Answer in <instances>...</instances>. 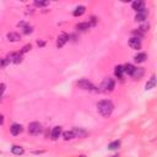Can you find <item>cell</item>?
I'll return each instance as SVG.
<instances>
[{
    "mask_svg": "<svg viewBox=\"0 0 157 157\" xmlns=\"http://www.w3.org/2000/svg\"><path fill=\"white\" fill-rule=\"evenodd\" d=\"M10 63V60L7 59V58H3L1 59V68L4 69V68H6V65Z\"/></svg>",
    "mask_w": 157,
    "mask_h": 157,
    "instance_id": "cell-27",
    "label": "cell"
},
{
    "mask_svg": "<svg viewBox=\"0 0 157 157\" xmlns=\"http://www.w3.org/2000/svg\"><path fill=\"white\" fill-rule=\"evenodd\" d=\"M138 30H139L140 32H141L142 35H145L146 32H147V30H148V26H147V25H142V26H140V27L138 28Z\"/></svg>",
    "mask_w": 157,
    "mask_h": 157,
    "instance_id": "cell-26",
    "label": "cell"
},
{
    "mask_svg": "<svg viewBox=\"0 0 157 157\" xmlns=\"http://www.w3.org/2000/svg\"><path fill=\"white\" fill-rule=\"evenodd\" d=\"M6 37L10 42H19V41L21 39V36L19 33H16V32H9V33L6 35Z\"/></svg>",
    "mask_w": 157,
    "mask_h": 157,
    "instance_id": "cell-12",
    "label": "cell"
},
{
    "mask_svg": "<svg viewBox=\"0 0 157 157\" xmlns=\"http://www.w3.org/2000/svg\"><path fill=\"white\" fill-rule=\"evenodd\" d=\"M119 146H120V141L119 140H115V141H112L108 145V148L109 150H118Z\"/></svg>",
    "mask_w": 157,
    "mask_h": 157,
    "instance_id": "cell-22",
    "label": "cell"
},
{
    "mask_svg": "<svg viewBox=\"0 0 157 157\" xmlns=\"http://www.w3.org/2000/svg\"><path fill=\"white\" fill-rule=\"evenodd\" d=\"M48 4H49L48 1H39V0H36V1H35V5H36V6H39V7L47 6Z\"/></svg>",
    "mask_w": 157,
    "mask_h": 157,
    "instance_id": "cell-25",
    "label": "cell"
},
{
    "mask_svg": "<svg viewBox=\"0 0 157 157\" xmlns=\"http://www.w3.org/2000/svg\"><path fill=\"white\" fill-rule=\"evenodd\" d=\"M22 125L21 124H12L11 125V128H10V131H11V134L14 135V136H17V135H20L22 133Z\"/></svg>",
    "mask_w": 157,
    "mask_h": 157,
    "instance_id": "cell-8",
    "label": "cell"
},
{
    "mask_svg": "<svg viewBox=\"0 0 157 157\" xmlns=\"http://www.w3.org/2000/svg\"><path fill=\"white\" fill-rule=\"evenodd\" d=\"M135 67L134 65H131V64H126V65H124V73L128 74V75H134V73H135Z\"/></svg>",
    "mask_w": 157,
    "mask_h": 157,
    "instance_id": "cell-17",
    "label": "cell"
},
{
    "mask_svg": "<svg viewBox=\"0 0 157 157\" xmlns=\"http://www.w3.org/2000/svg\"><path fill=\"white\" fill-rule=\"evenodd\" d=\"M77 86L82 90H86V91H92V92H98L100 90H97V87L94 86L92 82L86 80V78H82V80L77 81Z\"/></svg>",
    "mask_w": 157,
    "mask_h": 157,
    "instance_id": "cell-2",
    "label": "cell"
},
{
    "mask_svg": "<svg viewBox=\"0 0 157 157\" xmlns=\"http://www.w3.org/2000/svg\"><path fill=\"white\" fill-rule=\"evenodd\" d=\"M129 45L133 49H140L141 48V39L138 38V37H131L129 39Z\"/></svg>",
    "mask_w": 157,
    "mask_h": 157,
    "instance_id": "cell-6",
    "label": "cell"
},
{
    "mask_svg": "<svg viewBox=\"0 0 157 157\" xmlns=\"http://www.w3.org/2000/svg\"><path fill=\"white\" fill-rule=\"evenodd\" d=\"M90 27H91V23H90V22H81V23L76 25V30H77V31H80V32H85V31H87Z\"/></svg>",
    "mask_w": 157,
    "mask_h": 157,
    "instance_id": "cell-15",
    "label": "cell"
},
{
    "mask_svg": "<svg viewBox=\"0 0 157 157\" xmlns=\"http://www.w3.org/2000/svg\"><path fill=\"white\" fill-rule=\"evenodd\" d=\"M157 85V78L155 77V76H152L151 78H150V81L146 84V86H145V88L146 90H151L152 87H155V86Z\"/></svg>",
    "mask_w": 157,
    "mask_h": 157,
    "instance_id": "cell-19",
    "label": "cell"
},
{
    "mask_svg": "<svg viewBox=\"0 0 157 157\" xmlns=\"http://www.w3.org/2000/svg\"><path fill=\"white\" fill-rule=\"evenodd\" d=\"M60 135H61V126H54V128H53L52 133H51L52 140H58Z\"/></svg>",
    "mask_w": 157,
    "mask_h": 157,
    "instance_id": "cell-10",
    "label": "cell"
},
{
    "mask_svg": "<svg viewBox=\"0 0 157 157\" xmlns=\"http://www.w3.org/2000/svg\"><path fill=\"white\" fill-rule=\"evenodd\" d=\"M113 157H118V156H113Z\"/></svg>",
    "mask_w": 157,
    "mask_h": 157,
    "instance_id": "cell-33",
    "label": "cell"
},
{
    "mask_svg": "<svg viewBox=\"0 0 157 157\" xmlns=\"http://www.w3.org/2000/svg\"><path fill=\"white\" fill-rule=\"evenodd\" d=\"M88 22L91 23V26H94V25H96V22H97V20H96V17H93V16H92Z\"/></svg>",
    "mask_w": 157,
    "mask_h": 157,
    "instance_id": "cell-29",
    "label": "cell"
},
{
    "mask_svg": "<svg viewBox=\"0 0 157 157\" xmlns=\"http://www.w3.org/2000/svg\"><path fill=\"white\" fill-rule=\"evenodd\" d=\"M17 26L21 28L22 30V32L25 35H30V33H32V31H33V28H32V26H30V25H27L26 22H20Z\"/></svg>",
    "mask_w": 157,
    "mask_h": 157,
    "instance_id": "cell-9",
    "label": "cell"
},
{
    "mask_svg": "<svg viewBox=\"0 0 157 157\" xmlns=\"http://www.w3.org/2000/svg\"><path fill=\"white\" fill-rule=\"evenodd\" d=\"M32 48V45L31 44H27V45H25V47L22 48V51H21V53H27L30 49Z\"/></svg>",
    "mask_w": 157,
    "mask_h": 157,
    "instance_id": "cell-28",
    "label": "cell"
},
{
    "mask_svg": "<svg viewBox=\"0 0 157 157\" xmlns=\"http://www.w3.org/2000/svg\"><path fill=\"white\" fill-rule=\"evenodd\" d=\"M147 55L145 54V53H139V54H136L134 57V60L136 61V63H144V61L146 60Z\"/></svg>",
    "mask_w": 157,
    "mask_h": 157,
    "instance_id": "cell-18",
    "label": "cell"
},
{
    "mask_svg": "<svg viewBox=\"0 0 157 157\" xmlns=\"http://www.w3.org/2000/svg\"><path fill=\"white\" fill-rule=\"evenodd\" d=\"M63 138H64V140H71V139H74L75 138V135H74V133H73V130L71 131H64L63 133Z\"/></svg>",
    "mask_w": 157,
    "mask_h": 157,
    "instance_id": "cell-23",
    "label": "cell"
},
{
    "mask_svg": "<svg viewBox=\"0 0 157 157\" xmlns=\"http://www.w3.org/2000/svg\"><path fill=\"white\" fill-rule=\"evenodd\" d=\"M11 152L14 155H17V156H20V155H22L23 152H25V150H23V147L22 146H19V145H14L11 147Z\"/></svg>",
    "mask_w": 157,
    "mask_h": 157,
    "instance_id": "cell-16",
    "label": "cell"
},
{
    "mask_svg": "<svg viewBox=\"0 0 157 157\" xmlns=\"http://www.w3.org/2000/svg\"><path fill=\"white\" fill-rule=\"evenodd\" d=\"M42 131V125L38 122H33L28 124V133L31 135H39Z\"/></svg>",
    "mask_w": 157,
    "mask_h": 157,
    "instance_id": "cell-3",
    "label": "cell"
},
{
    "mask_svg": "<svg viewBox=\"0 0 157 157\" xmlns=\"http://www.w3.org/2000/svg\"><path fill=\"white\" fill-rule=\"evenodd\" d=\"M114 86H115L114 80H112V78H109V77H107V78H104V80H103L102 85H101V88L104 91V92H110V91H113Z\"/></svg>",
    "mask_w": 157,
    "mask_h": 157,
    "instance_id": "cell-4",
    "label": "cell"
},
{
    "mask_svg": "<svg viewBox=\"0 0 157 157\" xmlns=\"http://www.w3.org/2000/svg\"><path fill=\"white\" fill-rule=\"evenodd\" d=\"M113 109H114V104H113V102L109 100H104V101H101L97 103V110L103 117L110 115L113 112Z\"/></svg>",
    "mask_w": 157,
    "mask_h": 157,
    "instance_id": "cell-1",
    "label": "cell"
},
{
    "mask_svg": "<svg viewBox=\"0 0 157 157\" xmlns=\"http://www.w3.org/2000/svg\"><path fill=\"white\" fill-rule=\"evenodd\" d=\"M78 157H86V156H84V155H82V156H78Z\"/></svg>",
    "mask_w": 157,
    "mask_h": 157,
    "instance_id": "cell-32",
    "label": "cell"
},
{
    "mask_svg": "<svg viewBox=\"0 0 157 157\" xmlns=\"http://www.w3.org/2000/svg\"><path fill=\"white\" fill-rule=\"evenodd\" d=\"M5 88H6V86H5V84H1V91H3V93L5 92Z\"/></svg>",
    "mask_w": 157,
    "mask_h": 157,
    "instance_id": "cell-30",
    "label": "cell"
},
{
    "mask_svg": "<svg viewBox=\"0 0 157 157\" xmlns=\"http://www.w3.org/2000/svg\"><path fill=\"white\" fill-rule=\"evenodd\" d=\"M85 6H77L75 10H74V16H81V15H84V12H85Z\"/></svg>",
    "mask_w": 157,
    "mask_h": 157,
    "instance_id": "cell-21",
    "label": "cell"
},
{
    "mask_svg": "<svg viewBox=\"0 0 157 157\" xmlns=\"http://www.w3.org/2000/svg\"><path fill=\"white\" fill-rule=\"evenodd\" d=\"M131 6H133V9L136 11V12H139V11H142V10H145V4H144L142 1H134L133 4H131Z\"/></svg>",
    "mask_w": 157,
    "mask_h": 157,
    "instance_id": "cell-13",
    "label": "cell"
},
{
    "mask_svg": "<svg viewBox=\"0 0 157 157\" xmlns=\"http://www.w3.org/2000/svg\"><path fill=\"white\" fill-rule=\"evenodd\" d=\"M73 133L75 135V138H85V136L87 135V131L84 130L82 128H74Z\"/></svg>",
    "mask_w": 157,
    "mask_h": 157,
    "instance_id": "cell-11",
    "label": "cell"
},
{
    "mask_svg": "<svg viewBox=\"0 0 157 157\" xmlns=\"http://www.w3.org/2000/svg\"><path fill=\"white\" fill-rule=\"evenodd\" d=\"M146 16H147V11L146 9L145 10H142V11H139V12H136V15H135V21H144V20H146Z\"/></svg>",
    "mask_w": 157,
    "mask_h": 157,
    "instance_id": "cell-14",
    "label": "cell"
},
{
    "mask_svg": "<svg viewBox=\"0 0 157 157\" xmlns=\"http://www.w3.org/2000/svg\"><path fill=\"white\" fill-rule=\"evenodd\" d=\"M37 44L41 45V47H43V45H44V42H42V41H38V42H37Z\"/></svg>",
    "mask_w": 157,
    "mask_h": 157,
    "instance_id": "cell-31",
    "label": "cell"
},
{
    "mask_svg": "<svg viewBox=\"0 0 157 157\" xmlns=\"http://www.w3.org/2000/svg\"><path fill=\"white\" fill-rule=\"evenodd\" d=\"M7 59L14 64H20L22 61V53H11L7 55Z\"/></svg>",
    "mask_w": 157,
    "mask_h": 157,
    "instance_id": "cell-5",
    "label": "cell"
},
{
    "mask_svg": "<svg viewBox=\"0 0 157 157\" xmlns=\"http://www.w3.org/2000/svg\"><path fill=\"white\" fill-rule=\"evenodd\" d=\"M114 74H115V76H117V77L122 78V77H123V74H124V67H122V65H118V67H115Z\"/></svg>",
    "mask_w": 157,
    "mask_h": 157,
    "instance_id": "cell-20",
    "label": "cell"
},
{
    "mask_svg": "<svg viewBox=\"0 0 157 157\" xmlns=\"http://www.w3.org/2000/svg\"><path fill=\"white\" fill-rule=\"evenodd\" d=\"M144 75V70L141 69V68H136L135 69V73H134V77H136V78H140V77H141Z\"/></svg>",
    "mask_w": 157,
    "mask_h": 157,
    "instance_id": "cell-24",
    "label": "cell"
},
{
    "mask_svg": "<svg viewBox=\"0 0 157 157\" xmlns=\"http://www.w3.org/2000/svg\"><path fill=\"white\" fill-rule=\"evenodd\" d=\"M69 35H67V33H61L59 37H58V41H57V47L58 48H61L63 45L65 44L69 41Z\"/></svg>",
    "mask_w": 157,
    "mask_h": 157,
    "instance_id": "cell-7",
    "label": "cell"
}]
</instances>
